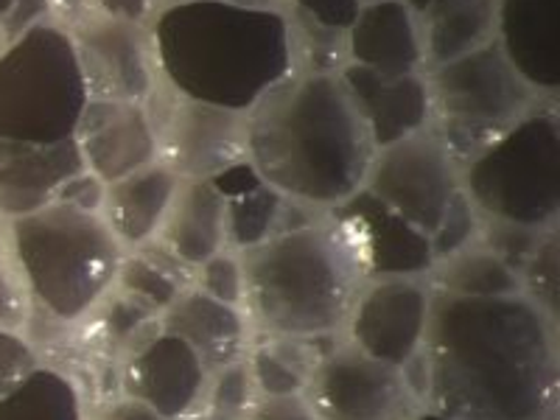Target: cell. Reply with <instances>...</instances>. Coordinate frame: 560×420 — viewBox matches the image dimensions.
I'll return each mask as SVG.
<instances>
[{
	"label": "cell",
	"mask_w": 560,
	"mask_h": 420,
	"mask_svg": "<svg viewBox=\"0 0 560 420\" xmlns=\"http://www.w3.org/2000/svg\"><path fill=\"white\" fill-rule=\"evenodd\" d=\"M555 325L524 294L432 292L423 334L429 412L440 420H555Z\"/></svg>",
	"instance_id": "1"
},
{
	"label": "cell",
	"mask_w": 560,
	"mask_h": 420,
	"mask_svg": "<svg viewBox=\"0 0 560 420\" xmlns=\"http://www.w3.org/2000/svg\"><path fill=\"white\" fill-rule=\"evenodd\" d=\"M160 84L177 96L249 113L298 73L287 9L244 0H177L149 20Z\"/></svg>",
	"instance_id": "2"
},
{
	"label": "cell",
	"mask_w": 560,
	"mask_h": 420,
	"mask_svg": "<svg viewBox=\"0 0 560 420\" xmlns=\"http://www.w3.org/2000/svg\"><path fill=\"white\" fill-rule=\"evenodd\" d=\"M376 147L339 73L298 70L247 113V163L306 210L342 205L364 188Z\"/></svg>",
	"instance_id": "3"
},
{
	"label": "cell",
	"mask_w": 560,
	"mask_h": 420,
	"mask_svg": "<svg viewBox=\"0 0 560 420\" xmlns=\"http://www.w3.org/2000/svg\"><path fill=\"white\" fill-rule=\"evenodd\" d=\"M238 258L244 308L264 337H331L364 287L357 255L325 217L242 249Z\"/></svg>",
	"instance_id": "4"
},
{
	"label": "cell",
	"mask_w": 560,
	"mask_h": 420,
	"mask_svg": "<svg viewBox=\"0 0 560 420\" xmlns=\"http://www.w3.org/2000/svg\"><path fill=\"white\" fill-rule=\"evenodd\" d=\"M9 249L34 306L62 325L88 317L107 298L127 253L102 213L65 202L9 219Z\"/></svg>",
	"instance_id": "5"
},
{
	"label": "cell",
	"mask_w": 560,
	"mask_h": 420,
	"mask_svg": "<svg viewBox=\"0 0 560 420\" xmlns=\"http://www.w3.org/2000/svg\"><path fill=\"white\" fill-rule=\"evenodd\" d=\"M459 188L485 222L555 228L560 213L558 113L538 107L459 168Z\"/></svg>",
	"instance_id": "6"
},
{
	"label": "cell",
	"mask_w": 560,
	"mask_h": 420,
	"mask_svg": "<svg viewBox=\"0 0 560 420\" xmlns=\"http://www.w3.org/2000/svg\"><path fill=\"white\" fill-rule=\"evenodd\" d=\"M88 104L68 28L43 20L0 51V138L54 147L77 138Z\"/></svg>",
	"instance_id": "7"
},
{
	"label": "cell",
	"mask_w": 560,
	"mask_h": 420,
	"mask_svg": "<svg viewBox=\"0 0 560 420\" xmlns=\"http://www.w3.org/2000/svg\"><path fill=\"white\" fill-rule=\"evenodd\" d=\"M432 96L429 127L463 168L485 147L541 107L535 93L508 62L497 39L465 57L427 70Z\"/></svg>",
	"instance_id": "8"
},
{
	"label": "cell",
	"mask_w": 560,
	"mask_h": 420,
	"mask_svg": "<svg viewBox=\"0 0 560 420\" xmlns=\"http://www.w3.org/2000/svg\"><path fill=\"white\" fill-rule=\"evenodd\" d=\"M364 188L432 238L459 194V166L440 135L427 127L378 149L370 160Z\"/></svg>",
	"instance_id": "9"
},
{
	"label": "cell",
	"mask_w": 560,
	"mask_h": 420,
	"mask_svg": "<svg viewBox=\"0 0 560 420\" xmlns=\"http://www.w3.org/2000/svg\"><path fill=\"white\" fill-rule=\"evenodd\" d=\"M163 98L149 118L158 132V160L177 179H213L247 163V113L177 96L158 84Z\"/></svg>",
	"instance_id": "10"
},
{
	"label": "cell",
	"mask_w": 560,
	"mask_h": 420,
	"mask_svg": "<svg viewBox=\"0 0 560 420\" xmlns=\"http://www.w3.org/2000/svg\"><path fill=\"white\" fill-rule=\"evenodd\" d=\"M306 401L317 420H412L420 409L404 387L401 370L350 342L319 357Z\"/></svg>",
	"instance_id": "11"
},
{
	"label": "cell",
	"mask_w": 560,
	"mask_h": 420,
	"mask_svg": "<svg viewBox=\"0 0 560 420\" xmlns=\"http://www.w3.org/2000/svg\"><path fill=\"white\" fill-rule=\"evenodd\" d=\"M68 34L82 68L88 98L138 104L152 98L160 77L149 26L90 12L70 23Z\"/></svg>",
	"instance_id": "12"
},
{
	"label": "cell",
	"mask_w": 560,
	"mask_h": 420,
	"mask_svg": "<svg viewBox=\"0 0 560 420\" xmlns=\"http://www.w3.org/2000/svg\"><path fill=\"white\" fill-rule=\"evenodd\" d=\"M432 287L427 278L364 280L345 331L348 342L368 357L401 368L423 348Z\"/></svg>",
	"instance_id": "13"
},
{
	"label": "cell",
	"mask_w": 560,
	"mask_h": 420,
	"mask_svg": "<svg viewBox=\"0 0 560 420\" xmlns=\"http://www.w3.org/2000/svg\"><path fill=\"white\" fill-rule=\"evenodd\" d=\"M325 219L342 233L357 255L364 280L427 278L434 267L432 242L398 213L378 202L368 188L331 208Z\"/></svg>",
	"instance_id": "14"
},
{
	"label": "cell",
	"mask_w": 560,
	"mask_h": 420,
	"mask_svg": "<svg viewBox=\"0 0 560 420\" xmlns=\"http://www.w3.org/2000/svg\"><path fill=\"white\" fill-rule=\"evenodd\" d=\"M208 382L210 373L197 350L166 331L138 345L124 368V395L147 404L163 420H185L197 412Z\"/></svg>",
	"instance_id": "15"
},
{
	"label": "cell",
	"mask_w": 560,
	"mask_h": 420,
	"mask_svg": "<svg viewBox=\"0 0 560 420\" xmlns=\"http://www.w3.org/2000/svg\"><path fill=\"white\" fill-rule=\"evenodd\" d=\"M73 140L84 168L104 185L158 163V132L147 104L88 98Z\"/></svg>",
	"instance_id": "16"
},
{
	"label": "cell",
	"mask_w": 560,
	"mask_h": 420,
	"mask_svg": "<svg viewBox=\"0 0 560 420\" xmlns=\"http://www.w3.org/2000/svg\"><path fill=\"white\" fill-rule=\"evenodd\" d=\"M339 79L376 152L409 135L423 132L432 124L427 70L409 77H378L362 65L345 62L339 68Z\"/></svg>",
	"instance_id": "17"
},
{
	"label": "cell",
	"mask_w": 560,
	"mask_h": 420,
	"mask_svg": "<svg viewBox=\"0 0 560 420\" xmlns=\"http://www.w3.org/2000/svg\"><path fill=\"white\" fill-rule=\"evenodd\" d=\"M497 45L535 93H558L560 0H499Z\"/></svg>",
	"instance_id": "18"
},
{
	"label": "cell",
	"mask_w": 560,
	"mask_h": 420,
	"mask_svg": "<svg viewBox=\"0 0 560 420\" xmlns=\"http://www.w3.org/2000/svg\"><path fill=\"white\" fill-rule=\"evenodd\" d=\"M82 172L77 140L39 147L0 138V217L18 219L57 202L62 185Z\"/></svg>",
	"instance_id": "19"
},
{
	"label": "cell",
	"mask_w": 560,
	"mask_h": 420,
	"mask_svg": "<svg viewBox=\"0 0 560 420\" xmlns=\"http://www.w3.org/2000/svg\"><path fill=\"white\" fill-rule=\"evenodd\" d=\"M345 51L348 62L378 77H409L427 70L418 18L404 0H368L345 37Z\"/></svg>",
	"instance_id": "20"
},
{
	"label": "cell",
	"mask_w": 560,
	"mask_h": 420,
	"mask_svg": "<svg viewBox=\"0 0 560 420\" xmlns=\"http://www.w3.org/2000/svg\"><path fill=\"white\" fill-rule=\"evenodd\" d=\"M213 183L228 202V249L233 253H242V249L255 247L278 233H287V230L317 219L314 210H306L303 205L269 188L249 168V163L228 168L213 177Z\"/></svg>",
	"instance_id": "21"
},
{
	"label": "cell",
	"mask_w": 560,
	"mask_h": 420,
	"mask_svg": "<svg viewBox=\"0 0 560 420\" xmlns=\"http://www.w3.org/2000/svg\"><path fill=\"white\" fill-rule=\"evenodd\" d=\"M154 242L194 272L228 249V202L213 179H179Z\"/></svg>",
	"instance_id": "22"
},
{
	"label": "cell",
	"mask_w": 560,
	"mask_h": 420,
	"mask_svg": "<svg viewBox=\"0 0 560 420\" xmlns=\"http://www.w3.org/2000/svg\"><path fill=\"white\" fill-rule=\"evenodd\" d=\"M160 331L174 334L197 350L208 373L244 359L247 350V317L242 308L210 298L202 289L188 287L160 314Z\"/></svg>",
	"instance_id": "23"
},
{
	"label": "cell",
	"mask_w": 560,
	"mask_h": 420,
	"mask_svg": "<svg viewBox=\"0 0 560 420\" xmlns=\"http://www.w3.org/2000/svg\"><path fill=\"white\" fill-rule=\"evenodd\" d=\"M177 185L179 179L160 160L118 183L104 185L102 219L124 249H138L158 238Z\"/></svg>",
	"instance_id": "24"
},
{
	"label": "cell",
	"mask_w": 560,
	"mask_h": 420,
	"mask_svg": "<svg viewBox=\"0 0 560 420\" xmlns=\"http://www.w3.org/2000/svg\"><path fill=\"white\" fill-rule=\"evenodd\" d=\"M499 0H434L418 18L427 68L465 57L497 39Z\"/></svg>",
	"instance_id": "25"
},
{
	"label": "cell",
	"mask_w": 560,
	"mask_h": 420,
	"mask_svg": "<svg viewBox=\"0 0 560 420\" xmlns=\"http://www.w3.org/2000/svg\"><path fill=\"white\" fill-rule=\"evenodd\" d=\"M427 280L432 292L457 294V298H508V294H522V278H518L516 269H510L479 238L465 249H459V253L434 264Z\"/></svg>",
	"instance_id": "26"
},
{
	"label": "cell",
	"mask_w": 560,
	"mask_h": 420,
	"mask_svg": "<svg viewBox=\"0 0 560 420\" xmlns=\"http://www.w3.org/2000/svg\"><path fill=\"white\" fill-rule=\"evenodd\" d=\"M188 275L191 269L183 267L166 247L149 242L124 253L118 275H115V289L160 317L172 306L174 298L188 289V280H185Z\"/></svg>",
	"instance_id": "27"
},
{
	"label": "cell",
	"mask_w": 560,
	"mask_h": 420,
	"mask_svg": "<svg viewBox=\"0 0 560 420\" xmlns=\"http://www.w3.org/2000/svg\"><path fill=\"white\" fill-rule=\"evenodd\" d=\"M0 420H84L82 395L62 370L39 364L0 398Z\"/></svg>",
	"instance_id": "28"
},
{
	"label": "cell",
	"mask_w": 560,
	"mask_h": 420,
	"mask_svg": "<svg viewBox=\"0 0 560 420\" xmlns=\"http://www.w3.org/2000/svg\"><path fill=\"white\" fill-rule=\"evenodd\" d=\"M314 339L267 337L244 359L249 368L255 395H306L314 364L323 353L314 350Z\"/></svg>",
	"instance_id": "29"
},
{
	"label": "cell",
	"mask_w": 560,
	"mask_h": 420,
	"mask_svg": "<svg viewBox=\"0 0 560 420\" xmlns=\"http://www.w3.org/2000/svg\"><path fill=\"white\" fill-rule=\"evenodd\" d=\"M522 278V294L541 308L552 323H558L560 308V242L558 230L549 228L541 233L538 244H535L533 255L527 258L524 269L518 272Z\"/></svg>",
	"instance_id": "30"
},
{
	"label": "cell",
	"mask_w": 560,
	"mask_h": 420,
	"mask_svg": "<svg viewBox=\"0 0 560 420\" xmlns=\"http://www.w3.org/2000/svg\"><path fill=\"white\" fill-rule=\"evenodd\" d=\"M255 401V387L244 359L210 373L205 389V420H247Z\"/></svg>",
	"instance_id": "31"
},
{
	"label": "cell",
	"mask_w": 560,
	"mask_h": 420,
	"mask_svg": "<svg viewBox=\"0 0 560 420\" xmlns=\"http://www.w3.org/2000/svg\"><path fill=\"white\" fill-rule=\"evenodd\" d=\"M479 213L474 210V205L468 202V197L463 194V188H459V194L454 197L452 208L446 210V217H443V222H440V228L434 230V236L429 238L432 242V255H434V264L443 261V258H448V255L459 253V249H465L468 244H474L479 238Z\"/></svg>",
	"instance_id": "32"
},
{
	"label": "cell",
	"mask_w": 560,
	"mask_h": 420,
	"mask_svg": "<svg viewBox=\"0 0 560 420\" xmlns=\"http://www.w3.org/2000/svg\"><path fill=\"white\" fill-rule=\"evenodd\" d=\"M194 272H197V289H202L210 298L222 300L228 306L244 308V269L238 253L222 249Z\"/></svg>",
	"instance_id": "33"
},
{
	"label": "cell",
	"mask_w": 560,
	"mask_h": 420,
	"mask_svg": "<svg viewBox=\"0 0 560 420\" xmlns=\"http://www.w3.org/2000/svg\"><path fill=\"white\" fill-rule=\"evenodd\" d=\"M547 233V230H544ZM541 233L538 230L518 228V224H504V222H479V242L499 255L510 269L522 272L527 258L533 255L535 244H538Z\"/></svg>",
	"instance_id": "34"
},
{
	"label": "cell",
	"mask_w": 560,
	"mask_h": 420,
	"mask_svg": "<svg viewBox=\"0 0 560 420\" xmlns=\"http://www.w3.org/2000/svg\"><path fill=\"white\" fill-rule=\"evenodd\" d=\"M364 0H287V14L323 32L345 34L357 23Z\"/></svg>",
	"instance_id": "35"
},
{
	"label": "cell",
	"mask_w": 560,
	"mask_h": 420,
	"mask_svg": "<svg viewBox=\"0 0 560 420\" xmlns=\"http://www.w3.org/2000/svg\"><path fill=\"white\" fill-rule=\"evenodd\" d=\"M39 368L37 350L12 328H0V398Z\"/></svg>",
	"instance_id": "36"
},
{
	"label": "cell",
	"mask_w": 560,
	"mask_h": 420,
	"mask_svg": "<svg viewBox=\"0 0 560 420\" xmlns=\"http://www.w3.org/2000/svg\"><path fill=\"white\" fill-rule=\"evenodd\" d=\"M154 317H158V314L149 312L147 306H140V303L129 300L127 294L118 292V298H113V303L107 306L104 328H107L113 342H127V339H132L143 325L152 323Z\"/></svg>",
	"instance_id": "37"
},
{
	"label": "cell",
	"mask_w": 560,
	"mask_h": 420,
	"mask_svg": "<svg viewBox=\"0 0 560 420\" xmlns=\"http://www.w3.org/2000/svg\"><path fill=\"white\" fill-rule=\"evenodd\" d=\"M28 314H32V298H28L23 280L14 272V267L9 269L0 264V328L18 331L28 319Z\"/></svg>",
	"instance_id": "38"
},
{
	"label": "cell",
	"mask_w": 560,
	"mask_h": 420,
	"mask_svg": "<svg viewBox=\"0 0 560 420\" xmlns=\"http://www.w3.org/2000/svg\"><path fill=\"white\" fill-rule=\"evenodd\" d=\"M247 420H317L306 395H255Z\"/></svg>",
	"instance_id": "39"
},
{
	"label": "cell",
	"mask_w": 560,
	"mask_h": 420,
	"mask_svg": "<svg viewBox=\"0 0 560 420\" xmlns=\"http://www.w3.org/2000/svg\"><path fill=\"white\" fill-rule=\"evenodd\" d=\"M102 199H104V183L96 179L90 172H82L70 183L62 185L57 202L73 205L79 210H90V213H102Z\"/></svg>",
	"instance_id": "40"
},
{
	"label": "cell",
	"mask_w": 560,
	"mask_h": 420,
	"mask_svg": "<svg viewBox=\"0 0 560 420\" xmlns=\"http://www.w3.org/2000/svg\"><path fill=\"white\" fill-rule=\"evenodd\" d=\"M90 12L104 14V18L127 20V23H143L149 26V20L154 14L152 0H88Z\"/></svg>",
	"instance_id": "41"
},
{
	"label": "cell",
	"mask_w": 560,
	"mask_h": 420,
	"mask_svg": "<svg viewBox=\"0 0 560 420\" xmlns=\"http://www.w3.org/2000/svg\"><path fill=\"white\" fill-rule=\"evenodd\" d=\"M93 420H163V418H160L158 412H152L147 404H140L135 401V398H129V395H124V398H115V401L104 404Z\"/></svg>",
	"instance_id": "42"
},
{
	"label": "cell",
	"mask_w": 560,
	"mask_h": 420,
	"mask_svg": "<svg viewBox=\"0 0 560 420\" xmlns=\"http://www.w3.org/2000/svg\"><path fill=\"white\" fill-rule=\"evenodd\" d=\"M154 3V12L160 7H168V3H177V0H152ZM244 3H258V7H275V9H283L287 7V0H244Z\"/></svg>",
	"instance_id": "43"
},
{
	"label": "cell",
	"mask_w": 560,
	"mask_h": 420,
	"mask_svg": "<svg viewBox=\"0 0 560 420\" xmlns=\"http://www.w3.org/2000/svg\"><path fill=\"white\" fill-rule=\"evenodd\" d=\"M404 3H407L409 12H412L415 18H420V14H423V12H427L429 7H432L434 0H404Z\"/></svg>",
	"instance_id": "44"
},
{
	"label": "cell",
	"mask_w": 560,
	"mask_h": 420,
	"mask_svg": "<svg viewBox=\"0 0 560 420\" xmlns=\"http://www.w3.org/2000/svg\"><path fill=\"white\" fill-rule=\"evenodd\" d=\"M14 3H18V0H0V18H7L14 9Z\"/></svg>",
	"instance_id": "45"
},
{
	"label": "cell",
	"mask_w": 560,
	"mask_h": 420,
	"mask_svg": "<svg viewBox=\"0 0 560 420\" xmlns=\"http://www.w3.org/2000/svg\"><path fill=\"white\" fill-rule=\"evenodd\" d=\"M3 45H7V39H3V34H0V51H3Z\"/></svg>",
	"instance_id": "46"
},
{
	"label": "cell",
	"mask_w": 560,
	"mask_h": 420,
	"mask_svg": "<svg viewBox=\"0 0 560 420\" xmlns=\"http://www.w3.org/2000/svg\"><path fill=\"white\" fill-rule=\"evenodd\" d=\"M412 420H418V418H412Z\"/></svg>",
	"instance_id": "47"
},
{
	"label": "cell",
	"mask_w": 560,
	"mask_h": 420,
	"mask_svg": "<svg viewBox=\"0 0 560 420\" xmlns=\"http://www.w3.org/2000/svg\"><path fill=\"white\" fill-rule=\"evenodd\" d=\"M364 3H368V0H364Z\"/></svg>",
	"instance_id": "48"
}]
</instances>
